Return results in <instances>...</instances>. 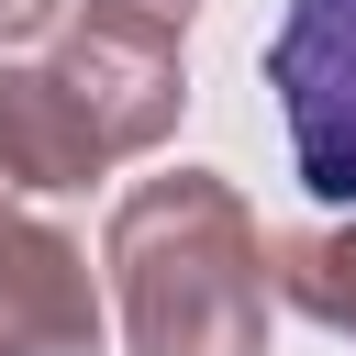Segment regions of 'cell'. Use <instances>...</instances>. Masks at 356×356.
<instances>
[{
  "mask_svg": "<svg viewBox=\"0 0 356 356\" xmlns=\"http://www.w3.org/2000/svg\"><path fill=\"white\" fill-rule=\"evenodd\" d=\"M267 89L300 189L356 211V0H289L267 33Z\"/></svg>",
  "mask_w": 356,
  "mask_h": 356,
  "instance_id": "2",
  "label": "cell"
},
{
  "mask_svg": "<svg viewBox=\"0 0 356 356\" xmlns=\"http://www.w3.org/2000/svg\"><path fill=\"white\" fill-rule=\"evenodd\" d=\"M56 22H67V0H0V44H33Z\"/></svg>",
  "mask_w": 356,
  "mask_h": 356,
  "instance_id": "7",
  "label": "cell"
},
{
  "mask_svg": "<svg viewBox=\"0 0 356 356\" xmlns=\"http://www.w3.org/2000/svg\"><path fill=\"white\" fill-rule=\"evenodd\" d=\"M0 356H100L89 245L0 200Z\"/></svg>",
  "mask_w": 356,
  "mask_h": 356,
  "instance_id": "4",
  "label": "cell"
},
{
  "mask_svg": "<svg viewBox=\"0 0 356 356\" xmlns=\"http://www.w3.org/2000/svg\"><path fill=\"white\" fill-rule=\"evenodd\" d=\"M89 11H122V22H156V33H189L200 0H89Z\"/></svg>",
  "mask_w": 356,
  "mask_h": 356,
  "instance_id": "8",
  "label": "cell"
},
{
  "mask_svg": "<svg viewBox=\"0 0 356 356\" xmlns=\"http://www.w3.org/2000/svg\"><path fill=\"white\" fill-rule=\"evenodd\" d=\"M267 289L323 323V334H356V222H300L267 245Z\"/></svg>",
  "mask_w": 356,
  "mask_h": 356,
  "instance_id": "6",
  "label": "cell"
},
{
  "mask_svg": "<svg viewBox=\"0 0 356 356\" xmlns=\"http://www.w3.org/2000/svg\"><path fill=\"white\" fill-rule=\"evenodd\" d=\"M67 89H78V111L100 122V145H111V167L122 156H145V145H167L178 134V111H189V67H178V33H156V22H122V11H67L56 22V56H44Z\"/></svg>",
  "mask_w": 356,
  "mask_h": 356,
  "instance_id": "3",
  "label": "cell"
},
{
  "mask_svg": "<svg viewBox=\"0 0 356 356\" xmlns=\"http://www.w3.org/2000/svg\"><path fill=\"white\" fill-rule=\"evenodd\" d=\"M111 167L100 122L78 111V89L33 56V67H0V189H89Z\"/></svg>",
  "mask_w": 356,
  "mask_h": 356,
  "instance_id": "5",
  "label": "cell"
},
{
  "mask_svg": "<svg viewBox=\"0 0 356 356\" xmlns=\"http://www.w3.org/2000/svg\"><path fill=\"white\" fill-rule=\"evenodd\" d=\"M111 312L134 356H267V222L245 211L234 178L211 167H167L145 189H122L111 234Z\"/></svg>",
  "mask_w": 356,
  "mask_h": 356,
  "instance_id": "1",
  "label": "cell"
}]
</instances>
